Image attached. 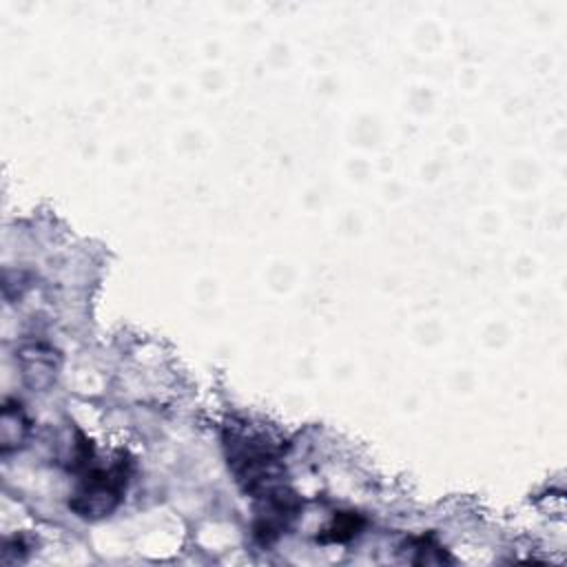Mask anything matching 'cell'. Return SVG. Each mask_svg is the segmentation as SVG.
I'll return each instance as SVG.
<instances>
[{
  "label": "cell",
  "mask_w": 567,
  "mask_h": 567,
  "mask_svg": "<svg viewBox=\"0 0 567 567\" xmlns=\"http://www.w3.org/2000/svg\"><path fill=\"white\" fill-rule=\"evenodd\" d=\"M363 525H365V520L359 514L341 512L334 516V523L330 527H326L317 538L321 543H346V540L354 538Z\"/></svg>",
  "instance_id": "6"
},
{
  "label": "cell",
  "mask_w": 567,
  "mask_h": 567,
  "mask_svg": "<svg viewBox=\"0 0 567 567\" xmlns=\"http://www.w3.org/2000/svg\"><path fill=\"white\" fill-rule=\"evenodd\" d=\"M408 549L414 554L410 556L408 560L410 563H416V565H441V563H447L450 556L445 554V549L434 540V536H419V538H412Z\"/></svg>",
  "instance_id": "7"
},
{
  "label": "cell",
  "mask_w": 567,
  "mask_h": 567,
  "mask_svg": "<svg viewBox=\"0 0 567 567\" xmlns=\"http://www.w3.org/2000/svg\"><path fill=\"white\" fill-rule=\"evenodd\" d=\"M16 361L20 365L22 381L38 392L47 390L60 370V352L44 339L24 341L16 352Z\"/></svg>",
  "instance_id": "4"
},
{
  "label": "cell",
  "mask_w": 567,
  "mask_h": 567,
  "mask_svg": "<svg viewBox=\"0 0 567 567\" xmlns=\"http://www.w3.org/2000/svg\"><path fill=\"white\" fill-rule=\"evenodd\" d=\"M31 434V421L16 399H4L0 412V454L11 456L22 450Z\"/></svg>",
  "instance_id": "5"
},
{
  "label": "cell",
  "mask_w": 567,
  "mask_h": 567,
  "mask_svg": "<svg viewBox=\"0 0 567 567\" xmlns=\"http://www.w3.org/2000/svg\"><path fill=\"white\" fill-rule=\"evenodd\" d=\"M301 509H303V501L290 485L255 501V523H252L255 540L264 547L272 545L295 525Z\"/></svg>",
  "instance_id": "3"
},
{
  "label": "cell",
  "mask_w": 567,
  "mask_h": 567,
  "mask_svg": "<svg viewBox=\"0 0 567 567\" xmlns=\"http://www.w3.org/2000/svg\"><path fill=\"white\" fill-rule=\"evenodd\" d=\"M75 465L82 467V476L69 498L71 512L86 520L111 516L126 492L131 478V461L117 456L111 461V465H95L91 445L82 441L75 454Z\"/></svg>",
  "instance_id": "2"
},
{
  "label": "cell",
  "mask_w": 567,
  "mask_h": 567,
  "mask_svg": "<svg viewBox=\"0 0 567 567\" xmlns=\"http://www.w3.org/2000/svg\"><path fill=\"white\" fill-rule=\"evenodd\" d=\"M29 554V545L22 536H13L2 547V563H16L22 560Z\"/></svg>",
  "instance_id": "8"
},
{
  "label": "cell",
  "mask_w": 567,
  "mask_h": 567,
  "mask_svg": "<svg viewBox=\"0 0 567 567\" xmlns=\"http://www.w3.org/2000/svg\"><path fill=\"white\" fill-rule=\"evenodd\" d=\"M224 447L237 485L252 503L288 485L284 445L266 432L250 425H226Z\"/></svg>",
  "instance_id": "1"
}]
</instances>
